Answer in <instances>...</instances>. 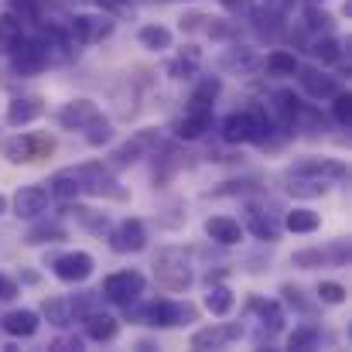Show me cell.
Instances as JSON below:
<instances>
[{
  "mask_svg": "<svg viewBox=\"0 0 352 352\" xmlns=\"http://www.w3.org/2000/svg\"><path fill=\"white\" fill-rule=\"evenodd\" d=\"M154 280L164 287V291H171V294H178V291H185L188 284H192V253L185 250V246H164V250H157V256H154Z\"/></svg>",
  "mask_w": 352,
  "mask_h": 352,
  "instance_id": "6da1fadb",
  "label": "cell"
},
{
  "mask_svg": "<svg viewBox=\"0 0 352 352\" xmlns=\"http://www.w3.org/2000/svg\"><path fill=\"white\" fill-rule=\"evenodd\" d=\"M7 7H10V14H17L21 21H38V14H41V0H10Z\"/></svg>",
  "mask_w": 352,
  "mask_h": 352,
  "instance_id": "7bdbcfd3",
  "label": "cell"
},
{
  "mask_svg": "<svg viewBox=\"0 0 352 352\" xmlns=\"http://www.w3.org/2000/svg\"><path fill=\"white\" fill-rule=\"evenodd\" d=\"M113 21L110 17H103V14H76L72 21H69V38L76 41V45H100L103 38H110L113 34Z\"/></svg>",
  "mask_w": 352,
  "mask_h": 352,
  "instance_id": "ba28073f",
  "label": "cell"
},
{
  "mask_svg": "<svg viewBox=\"0 0 352 352\" xmlns=\"http://www.w3.org/2000/svg\"><path fill=\"white\" fill-rule=\"evenodd\" d=\"M298 107H301V100H298L291 89H280V93H274V113H277V120H280V126H291V123H294Z\"/></svg>",
  "mask_w": 352,
  "mask_h": 352,
  "instance_id": "d6a6232c",
  "label": "cell"
},
{
  "mask_svg": "<svg viewBox=\"0 0 352 352\" xmlns=\"http://www.w3.org/2000/svg\"><path fill=\"white\" fill-rule=\"evenodd\" d=\"M137 38H140V45L151 48V52H168V48H171V31H168L164 24H144Z\"/></svg>",
  "mask_w": 352,
  "mask_h": 352,
  "instance_id": "f546056e",
  "label": "cell"
},
{
  "mask_svg": "<svg viewBox=\"0 0 352 352\" xmlns=\"http://www.w3.org/2000/svg\"><path fill=\"white\" fill-rule=\"evenodd\" d=\"M110 246L113 253H140L147 246V230L140 219H123L120 226H113L110 233Z\"/></svg>",
  "mask_w": 352,
  "mask_h": 352,
  "instance_id": "4fadbf2b",
  "label": "cell"
},
{
  "mask_svg": "<svg viewBox=\"0 0 352 352\" xmlns=\"http://www.w3.org/2000/svg\"><path fill=\"white\" fill-rule=\"evenodd\" d=\"M48 199H52V192L45 185H24L14 195V216L17 219H38L48 209Z\"/></svg>",
  "mask_w": 352,
  "mask_h": 352,
  "instance_id": "7c38bea8",
  "label": "cell"
},
{
  "mask_svg": "<svg viewBox=\"0 0 352 352\" xmlns=\"http://www.w3.org/2000/svg\"><path fill=\"white\" fill-rule=\"evenodd\" d=\"M243 336V325H226V322H216V325H209V329H199L195 336H192V349H223V346H230L233 339Z\"/></svg>",
  "mask_w": 352,
  "mask_h": 352,
  "instance_id": "9a60e30c",
  "label": "cell"
},
{
  "mask_svg": "<svg viewBox=\"0 0 352 352\" xmlns=\"http://www.w3.org/2000/svg\"><path fill=\"white\" fill-rule=\"evenodd\" d=\"M86 230H93V233H107L110 230V219H107V212H93V209H79L76 206V212H72Z\"/></svg>",
  "mask_w": 352,
  "mask_h": 352,
  "instance_id": "f35d334b",
  "label": "cell"
},
{
  "mask_svg": "<svg viewBox=\"0 0 352 352\" xmlns=\"http://www.w3.org/2000/svg\"><path fill=\"white\" fill-rule=\"evenodd\" d=\"M212 126V113H185L178 123V137L182 140H199L206 137V130Z\"/></svg>",
  "mask_w": 352,
  "mask_h": 352,
  "instance_id": "f1b7e54d",
  "label": "cell"
},
{
  "mask_svg": "<svg viewBox=\"0 0 352 352\" xmlns=\"http://www.w3.org/2000/svg\"><path fill=\"white\" fill-rule=\"evenodd\" d=\"M65 239V226L62 223H55V219H41V223H34L28 236H24V243L28 246H41V243H62Z\"/></svg>",
  "mask_w": 352,
  "mask_h": 352,
  "instance_id": "484cf974",
  "label": "cell"
},
{
  "mask_svg": "<svg viewBox=\"0 0 352 352\" xmlns=\"http://www.w3.org/2000/svg\"><path fill=\"white\" fill-rule=\"evenodd\" d=\"M100 7H107L110 14H120V17H133V0H100Z\"/></svg>",
  "mask_w": 352,
  "mask_h": 352,
  "instance_id": "f6af8a7d",
  "label": "cell"
},
{
  "mask_svg": "<svg viewBox=\"0 0 352 352\" xmlns=\"http://www.w3.org/2000/svg\"><path fill=\"white\" fill-rule=\"evenodd\" d=\"M199 62H202V52H199L195 45H188L175 62H168V76H171V79H188V76L199 69Z\"/></svg>",
  "mask_w": 352,
  "mask_h": 352,
  "instance_id": "83f0119b",
  "label": "cell"
},
{
  "mask_svg": "<svg viewBox=\"0 0 352 352\" xmlns=\"http://www.w3.org/2000/svg\"><path fill=\"white\" fill-rule=\"evenodd\" d=\"M45 318L52 322V325H58V329H65L76 315H72V305L65 301V298H48L45 301Z\"/></svg>",
  "mask_w": 352,
  "mask_h": 352,
  "instance_id": "e575fe53",
  "label": "cell"
},
{
  "mask_svg": "<svg viewBox=\"0 0 352 352\" xmlns=\"http://www.w3.org/2000/svg\"><path fill=\"white\" fill-rule=\"evenodd\" d=\"M219 89H223V82L219 79H206L192 96H188V107H185V113H212V103H216V96H219Z\"/></svg>",
  "mask_w": 352,
  "mask_h": 352,
  "instance_id": "603a6c76",
  "label": "cell"
},
{
  "mask_svg": "<svg viewBox=\"0 0 352 352\" xmlns=\"http://www.w3.org/2000/svg\"><path fill=\"white\" fill-rule=\"evenodd\" d=\"M154 147H157V130H137L130 140H123L117 151H113V164H117V168L137 164V161L147 157Z\"/></svg>",
  "mask_w": 352,
  "mask_h": 352,
  "instance_id": "8fae6325",
  "label": "cell"
},
{
  "mask_svg": "<svg viewBox=\"0 0 352 352\" xmlns=\"http://www.w3.org/2000/svg\"><path fill=\"white\" fill-rule=\"evenodd\" d=\"M284 226H287L291 233H315V230L322 226V219H318V212H311V209H291V212L284 216Z\"/></svg>",
  "mask_w": 352,
  "mask_h": 352,
  "instance_id": "1f68e13d",
  "label": "cell"
},
{
  "mask_svg": "<svg viewBox=\"0 0 352 352\" xmlns=\"http://www.w3.org/2000/svg\"><path fill=\"white\" fill-rule=\"evenodd\" d=\"M233 301L236 298H233V291H230L226 284H212V287L206 291V308H209L212 315H219V318L233 311Z\"/></svg>",
  "mask_w": 352,
  "mask_h": 352,
  "instance_id": "4dcf8cb0",
  "label": "cell"
},
{
  "mask_svg": "<svg viewBox=\"0 0 352 352\" xmlns=\"http://www.w3.org/2000/svg\"><path fill=\"white\" fill-rule=\"evenodd\" d=\"M329 24H332V14L329 10L308 7V28H329Z\"/></svg>",
  "mask_w": 352,
  "mask_h": 352,
  "instance_id": "bcb514c9",
  "label": "cell"
},
{
  "mask_svg": "<svg viewBox=\"0 0 352 352\" xmlns=\"http://www.w3.org/2000/svg\"><path fill=\"white\" fill-rule=\"evenodd\" d=\"M318 339H322V329L318 325H298L287 336V349H315Z\"/></svg>",
  "mask_w": 352,
  "mask_h": 352,
  "instance_id": "d590c367",
  "label": "cell"
},
{
  "mask_svg": "<svg viewBox=\"0 0 352 352\" xmlns=\"http://www.w3.org/2000/svg\"><path fill=\"white\" fill-rule=\"evenodd\" d=\"M107 301H113V305H123V308H130L133 301H140V294H144V274H137V270H117V274H110L107 280H103V291H100Z\"/></svg>",
  "mask_w": 352,
  "mask_h": 352,
  "instance_id": "52a82bcc",
  "label": "cell"
},
{
  "mask_svg": "<svg viewBox=\"0 0 352 352\" xmlns=\"http://www.w3.org/2000/svg\"><path fill=\"white\" fill-rule=\"evenodd\" d=\"M270 133V123L260 110H239L223 120V137L230 144H263Z\"/></svg>",
  "mask_w": 352,
  "mask_h": 352,
  "instance_id": "7a4b0ae2",
  "label": "cell"
},
{
  "mask_svg": "<svg viewBox=\"0 0 352 352\" xmlns=\"http://www.w3.org/2000/svg\"><path fill=\"white\" fill-rule=\"evenodd\" d=\"M96 117H103V113H100V107L93 100H72V103H65L58 110V123L65 130H86Z\"/></svg>",
  "mask_w": 352,
  "mask_h": 352,
  "instance_id": "d6986e66",
  "label": "cell"
},
{
  "mask_svg": "<svg viewBox=\"0 0 352 352\" xmlns=\"http://www.w3.org/2000/svg\"><path fill=\"white\" fill-rule=\"evenodd\" d=\"M0 329H3L7 336H14V339H31V336L41 329V315L31 311V308H14V311H7V315L0 318Z\"/></svg>",
  "mask_w": 352,
  "mask_h": 352,
  "instance_id": "ac0fdd59",
  "label": "cell"
},
{
  "mask_svg": "<svg viewBox=\"0 0 352 352\" xmlns=\"http://www.w3.org/2000/svg\"><path fill=\"white\" fill-rule=\"evenodd\" d=\"M267 72L270 76H298V58L291 52H270L267 55Z\"/></svg>",
  "mask_w": 352,
  "mask_h": 352,
  "instance_id": "8d00e7d4",
  "label": "cell"
},
{
  "mask_svg": "<svg viewBox=\"0 0 352 352\" xmlns=\"http://www.w3.org/2000/svg\"><path fill=\"white\" fill-rule=\"evenodd\" d=\"M250 311L260 315V325H263L267 332H280V329H284V308H280L277 301L253 298V301H250Z\"/></svg>",
  "mask_w": 352,
  "mask_h": 352,
  "instance_id": "d4e9b609",
  "label": "cell"
},
{
  "mask_svg": "<svg viewBox=\"0 0 352 352\" xmlns=\"http://www.w3.org/2000/svg\"><path fill=\"white\" fill-rule=\"evenodd\" d=\"M287 192H291L294 199H318V195L329 192V182H325V178H311V175H291Z\"/></svg>",
  "mask_w": 352,
  "mask_h": 352,
  "instance_id": "4316f807",
  "label": "cell"
},
{
  "mask_svg": "<svg viewBox=\"0 0 352 352\" xmlns=\"http://www.w3.org/2000/svg\"><path fill=\"white\" fill-rule=\"evenodd\" d=\"M291 175H311V178H325V182H339L346 178V164L336 161V157H305L291 168Z\"/></svg>",
  "mask_w": 352,
  "mask_h": 352,
  "instance_id": "e0dca14e",
  "label": "cell"
},
{
  "mask_svg": "<svg viewBox=\"0 0 352 352\" xmlns=\"http://www.w3.org/2000/svg\"><path fill=\"white\" fill-rule=\"evenodd\" d=\"M52 349H82V342L79 339H58V342H52Z\"/></svg>",
  "mask_w": 352,
  "mask_h": 352,
  "instance_id": "f907efd6",
  "label": "cell"
},
{
  "mask_svg": "<svg viewBox=\"0 0 352 352\" xmlns=\"http://www.w3.org/2000/svg\"><path fill=\"white\" fill-rule=\"evenodd\" d=\"M7 58H10V69L17 76H38L48 58H45V45L38 38H28V34H17L10 45H7Z\"/></svg>",
  "mask_w": 352,
  "mask_h": 352,
  "instance_id": "277c9868",
  "label": "cell"
},
{
  "mask_svg": "<svg viewBox=\"0 0 352 352\" xmlns=\"http://www.w3.org/2000/svg\"><path fill=\"white\" fill-rule=\"evenodd\" d=\"M318 301L322 305H342L346 301V287L336 284V280H322L318 284Z\"/></svg>",
  "mask_w": 352,
  "mask_h": 352,
  "instance_id": "b9f144b4",
  "label": "cell"
},
{
  "mask_svg": "<svg viewBox=\"0 0 352 352\" xmlns=\"http://www.w3.org/2000/svg\"><path fill=\"white\" fill-rule=\"evenodd\" d=\"M298 76H301V86H305V93H308L311 100H332V96L342 93V82H339L336 76L318 72V69H301V65H298Z\"/></svg>",
  "mask_w": 352,
  "mask_h": 352,
  "instance_id": "2e32d148",
  "label": "cell"
},
{
  "mask_svg": "<svg viewBox=\"0 0 352 352\" xmlns=\"http://www.w3.org/2000/svg\"><path fill=\"white\" fill-rule=\"evenodd\" d=\"M10 298H17V284L0 274V301H10Z\"/></svg>",
  "mask_w": 352,
  "mask_h": 352,
  "instance_id": "c3c4849f",
  "label": "cell"
},
{
  "mask_svg": "<svg viewBox=\"0 0 352 352\" xmlns=\"http://www.w3.org/2000/svg\"><path fill=\"white\" fill-rule=\"evenodd\" d=\"M243 223L233 219V216H212V219H206V236L209 239H216V243H223V246H236L239 239H243Z\"/></svg>",
  "mask_w": 352,
  "mask_h": 352,
  "instance_id": "ffe728a7",
  "label": "cell"
},
{
  "mask_svg": "<svg viewBox=\"0 0 352 352\" xmlns=\"http://www.w3.org/2000/svg\"><path fill=\"white\" fill-rule=\"evenodd\" d=\"M280 294H284V301H287V305H294V308H301V311H308V301L301 298V291H298V287H291V284H284V287H280Z\"/></svg>",
  "mask_w": 352,
  "mask_h": 352,
  "instance_id": "7dc6e473",
  "label": "cell"
},
{
  "mask_svg": "<svg viewBox=\"0 0 352 352\" xmlns=\"http://www.w3.org/2000/svg\"><path fill=\"white\" fill-rule=\"evenodd\" d=\"M76 171V178H79V188H82V195H107V199H126V192L120 188V182L110 175V168H103V164H96V161H89V164H79V168H72Z\"/></svg>",
  "mask_w": 352,
  "mask_h": 352,
  "instance_id": "8992f818",
  "label": "cell"
},
{
  "mask_svg": "<svg viewBox=\"0 0 352 352\" xmlns=\"http://www.w3.org/2000/svg\"><path fill=\"white\" fill-rule=\"evenodd\" d=\"M195 308L188 301H154L140 311V322L144 325H154V329H175V325H188L195 322Z\"/></svg>",
  "mask_w": 352,
  "mask_h": 352,
  "instance_id": "5b68a950",
  "label": "cell"
},
{
  "mask_svg": "<svg viewBox=\"0 0 352 352\" xmlns=\"http://www.w3.org/2000/svg\"><path fill=\"white\" fill-rule=\"evenodd\" d=\"M82 325H86V336L93 342H113L120 336V322L113 315H107V311H89L82 318Z\"/></svg>",
  "mask_w": 352,
  "mask_h": 352,
  "instance_id": "44dd1931",
  "label": "cell"
},
{
  "mask_svg": "<svg viewBox=\"0 0 352 352\" xmlns=\"http://www.w3.org/2000/svg\"><path fill=\"white\" fill-rule=\"evenodd\" d=\"M17 34H24V21H21L17 14H10V10H7V14L0 17V45L7 48Z\"/></svg>",
  "mask_w": 352,
  "mask_h": 352,
  "instance_id": "ab89813d",
  "label": "cell"
},
{
  "mask_svg": "<svg viewBox=\"0 0 352 352\" xmlns=\"http://www.w3.org/2000/svg\"><path fill=\"white\" fill-rule=\"evenodd\" d=\"M161 154H164V157H161V168H154V182H168V178L185 164V161H182V154H178L171 144H168V147H161Z\"/></svg>",
  "mask_w": 352,
  "mask_h": 352,
  "instance_id": "74e56055",
  "label": "cell"
},
{
  "mask_svg": "<svg viewBox=\"0 0 352 352\" xmlns=\"http://www.w3.org/2000/svg\"><path fill=\"white\" fill-rule=\"evenodd\" d=\"M311 55H315L318 62H325V65H336V62H342V45L325 34V38H315V41H311Z\"/></svg>",
  "mask_w": 352,
  "mask_h": 352,
  "instance_id": "836d02e7",
  "label": "cell"
},
{
  "mask_svg": "<svg viewBox=\"0 0 352 352\" xmlns=\"http://www.w3.org/2000/svg\"><path fill=\"white\" fill-rule=\"evenodd\" d=\"M332 117H336V123L349 126V120H352V100H349V93H339V96H332Z\"/></svg>",
  "mask_w": 352,
  "mask_h": 352,
  "instance_id": "ee69618b",
  "label": "cell"
},
{
  "mask_svg": "<svg viewBox=\"0 0 352 352\" xmlns=\"http://www.w3.org/2000/svg\"><path fill=\"white\" fill-rule=\"evenodd\" d=\"M48 192H52L55 199H62V202H72V199H79V195H82L79 178H76V171H72V168L55 171V175H52V182H48Z\"/></svg>",
  "mask_w": 352,
  "mask_h": 352,
  "instance_id": "cb8c5ba5",
  "label": "cell"
},
{
  "mask_svg": "<svg viewBox=\"0 0 352 352\" xmlns=\"http://www.w3.org/2000/svg\"><path fill=\"white\" fill-rule=\"evenodd\" d=\"M7 212V195H0V216Z\"/></svg>",
  "mask_w": 352,
  "mask_h": 352,
  "instance_id": "816d5d0a",
  "label": "cell"
},
{
  "mask_svg": "<svg viewBox=\"0 0 352 352\" xmlns=\"http://www.w3.org/2000/svg\"><path fill=\"white\" fill-rule=\"evenodd\" d=\"M55 151V140L45 133H14L3 140V157L10 164H34Z\"/></svg>",
  "mask_w": 352,
  "mask_h": 352,
  "instance_id": "3957f363",
  "label": "cell"
},
{
  "mask_svg": "<svg viewBox=\"0 0 352 352\" xmlns=\"http://www.w3.org/2000/svg\"><path fill=\"white\" fill-rule=\"evenodd\" d=\"M45 113V103L38 96H17L10 107H7V123L10 126H28Z\"/></svg>",
  "mask_w": 352,
  "mask_h": 352,
  "instance_id": "7402d4cb",
  "label": "cell"
},
{
  "mask_svg": "<svg viewBox=\"0 0 352 352\" xmlns=\"http://www.w3.org/2000/svg\"><path fill=\"white\" fill-rule=\"evenodd\" d=\"M243 230H250V233L256 236V239H263V243H277L280 223H277V212H274V209H267V206H260V202H246V209H243Z\"/></svg>",
  "mask_w": 352,
  "mask_h": 352,
  "instance_id": "9c48e42d",
  "label": "cell"
},
{
  "mask_svg": "<svg viewBox=\"0 0 352 352\" xmlns=\"http://www.w3.org/2000/svg\"><path fill=\"white\" fill-rule=\"evenodd\" d=\"M346 260H349V246H346V243H336V246H329V250L311 246V250H298V253L291 256V263L301 267V270H315V267H325V263H346Z\"/></svg>",
  "mask_w": 352,
  "mask_h": 352,
  "instance_id": "5bb4252c",
  "label": "cell"
},
{
  "mask_svg": "<svg viewBox=\"0 0 352 352\" xmlns=\"http://www.w3.org/2000/svg\"><path fill=\"white\" fill-rule=\"evenodd\" d=\"M89 133H86V140L93 144V147H100V144H107L110 137H113V126H110V120H103V117H96L89 126H86Z\"/></svg>",
  "mask_w": 352,
  "mask_h": 352,
  "instance_id": "60d3db41",
  "label": "cell"
},
{
  "mask_svg": "<svg viewBox=\"0 0 352 352\" xmlns=\"http://www.w3.org/2000/svg\"><path fill=\"white\" fill-rule=\"evenodd\" d=\"M291 3H294V0H263V7H267V10H277V14L291 10Z\"/></svg>",
  "mask_w": 352,
  "mask_h": 352,
  "instance_id": "681fc988",
  "label": "cell"
},
{
  "mask_svg": "<svg viewBox=\"0 0 352 352\" xmlns=\"http://www.w3.org/2000/svg\"><path fill=\"white\" fill-rule=\"evenodd\" d=\"M93 267H96V260H93L89 253H82V250H76V253H62V256L52 260L55 277L65 280V284H82V280L93 274Z\"/></svg>",
  "mask_w": 352,
  "mask_h": 352,
  "instance_id": "30bf717a",
  "label": "cell"
}]
</instances>
